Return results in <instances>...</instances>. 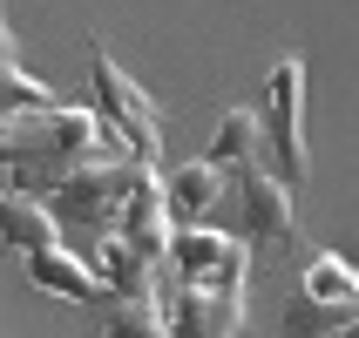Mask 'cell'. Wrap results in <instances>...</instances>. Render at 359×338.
Returning <instances> with one entry per match:
<instances>
[{
	"label": "cell",
	"instance_id": "6da1fadb",
	"mask_svg": "<svg viewBox=\"0 0 359 338\" xmlns=\"http://www.w3.org/2000/svg\"><path fill=\"white\" fill-rule=\"evenodd\" d=\"M163 264H170V278H177V298L163 304V311H170V332H203V338L244 332L251 251H244L238 237H224L210 223H177Z\"/></svg>",
	"mask_w": 359,
	"mask_h": 338
},
{
	"label": "cell",
	"instance_id": "3957f363",
	"mask_svg": "<svg viewBox=\"0 0 359 338\" xmlns=\"http://www.w3.org/2000/svg\"><path fill=\"white\" fill-rule=\"evenodd\" d=\"M285 332H359V264L339 251H305L299 291L285 304Z\"/></svg>",
	"mask_w": 359,
	"mask_h": 338
},
{
	"label": "cell",
	"instance_id": "8fae6325",
	"mask_svg": "<svg viewBox=\"0 0 359 338\" xmlns=\"http://www.w3.org/2000/svg\"><path fill=\"white\" fill-rule=\"evenodd\" d=\"M203 156L217 162V169H238V162H251V156H264V115L258 108H224V122H217V136H210V149Z\"/></svg>",
	"mask_w": 359,
	"mask_h": 338
},
{
	"label": "cell",
	"instance_id": "ba28073f",
	"mask_svg": "<svg viewBox=\"0 0 359 338\" xmlns=\"http://www.w3.org/2000/svg\"><path fill=\"white\" fill-rule=\"evenodd\" d=\"M41 108H61V88H48L20 68V41L7 20V0H0V115H41Z\"/></svg>",
	"mask_w": 359,
	"mask_h": 338
},
{
	"label": "cell",
	"instance_id": "52a82bcc",
	"mask_svg": "<svg viewBox=\"0 0 359 338\" xmlns=\"http://www.w3.org/2000/svg\"><path fill=\"white\" fill-rule=\"evenodd\" d=\"M20 271H27V284H41V291H55V298H68V304H116L109 278H95L88 258L61 251V237L55 244H27V251H20Z\"/></svg>",
	"mask_w": 359,
	"mask_h": 338
},
{
	"label": "cell",
	"instance_id": "7a4b0ae2",
	"mask_svg": "<svg viewBox=\"0 0 359 338\" xmlns=\"http://www.w3.org/2000/svg\"><path fill=\"white\" fill-rule=\"evenodd\" d=\"M88 81H95V108H102V122L122 136V149L156 169V162H163V108L149 101L142 81H129L116 68V55H109L102 34H88Z\"/></svg>",
	"mask_w": 359,
	"mask_h": 338
},
{
	"label": "cell",
	"instance_id": "277c9868",
	"mask_svg": "<svg viewBox=\"0 0 359 338\" xmlns=\"http://www.w3.org/2000/svg\"><path fill=\"white\" fill-rule=\"evenodd\" d=\"M264 162L278 169L292 190L312 183V149H305V55H285L264 75Z\"/></svg>",
	"mask_w": 359,
	"mask_h": 338
},
{
	"label": "cell",
	"instance_id": "30bf717a",
	"mask_svg": "<svg viewBox=\"0 0 359 338\" xmlns=\"http://www.w3.org/2000/svg\"><path fill=\"white\" fill-rule=\"evenodd\" d=\"M55 237H61L55 210H48L34 190L0 183V251H27V244H55Z\"/></svg>",
	"mask_w": 359,
	"mask_h": 338
},
{
	"label": "cell",
	"instance_id": "9c48e42d",
	"mask_svg": "<svg viewBox=\"0 0 359 338\" xmlns=\"http://www.w3.org/2000/svg\"><path fill=\"white\" fill-rule=\"evenodd\" d=\"M224 176H231V169H217L210 156H197V162H177V169L156 176V183H163V203H170L177 223H203L224 203Z\"/></svg>",
	"mask_w": 359,
	"mask_h": 338
},
{
	"label": "cell",
	"instance_id": "5b68a950",
	"mask_svg": "<svg viewBox=\"0 0 359 338\" xmlns=\"http://www.w3.org/2000/svg\"><path fill=\"white\" fill-rule=\"evenodd\" d=\"M136 169H149V162L136 156H102V162H81L75 176H61L55 190H48V210H55L61 230H75V237H88V230H109L122 210V197H129V183H136Z\"/></svg>",
	"mask_w": 359,
	"mask_h": 338
},
{
	"label": "cell",
	"instance_id": "8992f818",
	"mask_svg": "<svg viewBox=\"0 0 359 338\" xmlns=\"http://www.w3.org/2000/svg\"><path fill=\"white\" fill-rule=\"evenodd\" d=\"M231 203H238V223L244 237L258 244V251H285V244H299V210H292V183L271 169V162H238L231 169Z\"/></svg>",
	"mask_w": 359,
	"mask_h": 338
}]
</instances>
